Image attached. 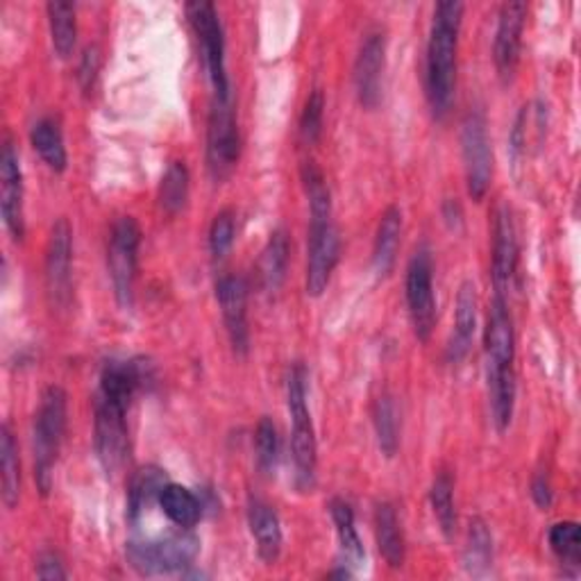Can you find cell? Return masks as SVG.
<instances>
[{"label":"cell","instance_id":"cell-1","mask_svg":"<svg viewBox=\"0 0 581 581\" xmlns=\"http://www.w3.org/2000/svg\"><path fill=\"white\" fill-rule=\"evenodd\" d=\"M486 350V382L490 414L498 432L511 425L516 407V330L507 295L496 293L484 332Z\"/></svg>","mask_w":581,"mask_h":581},{"label":"cell","instance_id":"cell-2","mask_svg":"<svg viewBox=\"0 0 581 581\" xmlns=\"http://www.w3.org/2000/svg\"><path fill=\"white\" fill-rule=\"evenodd\" d=\"M464 6L457 0H443L434 10V21L427 41L425 92L436 118L450 112L457 84V49Z\"/></svg>","mask_w":581,"mask_h":581},{"label":"cell","instance_id":"cell-3","mask_svg":"<svg viewBox=\"0 0 581 581\" xmlns=\"http://www.w3.org/2000/svg\"><path fill=\"white\" fill-rule=\"evenodd\" d=\"M66 407L69 397L62 386L55 384L43 391L32 429L34 479L41 496H49L53 488V470L66 434Z\"/></svg>","mask_w":581,"mask_h":581},{"label":"cell","instance_id":"cell-4","mask_svg":"<svg viewBox=\"0 0 581 581\" xmlns=\"http://www.w3.org/2000/svg\"><path fill=\"white\" fill-rule=\"evenodd\" d=\"M287 402H289V414H291V425H293L291 453H293V464H295V481H298V488L307 490L314 486V479H317L319 448H317L314 423H311V414L307 407V369L302 364H295L289 371Z\"/></svg>","mask_w":581,"mask_h":581},{"label":"cell","instance_id":"cell-5","mask_svg":"<svg viewBox=\"0 0 581 581\" xmlns=\"http://www.w3.org/2000/svg\"><path fill=\"white\" fill-rule=\"evenodd\" d=\"M241 153L232 94H214L207 116V168L216 183L235 170Z\"/></svg>","mask_w":581,"mask_h":581},{"label":"cell","instance_id":"cell-6","mask_svg":"<svg viewBox=\"0 0 581 581\" xmlns=\"http://www.w3.org/2000/svg\"><path fill=\"white\" fill-rule=\"evenodd\" d=\"M142 246V228L132 216H121L110 235L107 268L116 302L127 309L134 302V280H137V259Z\"/></svg>","mask_w":581,"mask_h":581},{"label":"cell","instance_id":"cell-7","mask_svg":"<svg viewBox=\"0 0 581 581\" xmlns=\"http://www.w3.org/2000/svg\"><path fill=\"white\" fill-rule=\"evenodd\" d=\"M200 552V539L189 529L159 541H132L127 546L129 566L142 574H168L191 566Z\"/></svg>","mask_w":581,"mask_h":581},{"label":"cell","instance_id":"cell-8","mask_svg":"<svg viewBox=\"0 0 581 581\" xmlns=\"http://www.w3.org/2000/svg\"><path fill=\"white\" fill-rule=\"evenodd\" d=\"M125 402L96 395V405H94V443H96V455L103 466V470L114 477L121 473V468L127 461L129 455V436H127V414Z\"/></svg>","mask_w":581,"mask_h":581},{"label":"cell","instance_id":"cell-9","mask_svg":"<svg viewBox=\"0 0 581 581\" xmlns=\"http://www.w3.org/2000/svg\"><path fill=\"white\" fill-rule=\"evenodd\" d=\"M187 17L198 37L205 71L214 86V94H232L228 69H226V34L218 19V12L207 0L187 6Z\"/></svg>","mask_w":581,"mask_h":581},{"label":"cell","instance_id":"cell-10","mask_svg":"<svg viewBox=\"0 0 581 581\" xmlns=\"http://www.w3.org/2000/svg\"><path fill=\"white\" fill-rule=\"evenodd\" d=\"M461 155L466 170V187L473 200H484L494 177V153L481 112H470L461 123Z\"/></svg>","mask_w":581,"mask_h":581},{"label":"cell","instance_id":"cell-11","mask_svg":"<svg viewBox=\"0 0 581 581\" xmlns=\"http://www.w3.org/2000/svg\"><path fill=\"white\" fill-rule=\"evenodd\" d=\"M407 304L414 334L425 343L436 325L434 266L427 248H418L407 266Z\"/></svg>","mask_w":581,"mask_h":581},{"label":"cell","instance_id":"cell-12","mask_svg":"<svg viewBox=\"0 0 581 581\" xmlns=\"http://www.w3.org/2000/svg\"><path fill=\"white\" fill-rule=\"evenodd\" d=\"M307 252L309 255H307L304 287L311 298H319L328 289L341 255V239L332 218L311 220Z\"/></svg>","mask_w":581,"mask_h":581},{"label":"cell","instance_id":"cell-13","mask_svg":"<svg viewBox=\"0 0 581 581\" xmlns=\"http://www.w3.org/2000/svg\"><path fill=\"white\" fill-rule=\"evenodd\" d=\"M73 230L66 218L51 228L46 246V291L58 309H66L73 295Z\"/></svg>","mask_w":581,"mask_h":581},{"label":"cell","instance_id":"cell-14","mask_svg":"<svg viewBox=\"0 0 581 581\" xmlns=\"http://www.w3.org/2000/svg\"><path fill=\"white\" fill-rule=\"evenodd\" d=\"M386 66V34L371 30L362 41L360 55L354 62V86L356 98L366 107L375 110L382 101V77Z\"/></svg>","mask_w":581,"mask_h":581},{"label":"cell","instance_id":"cell-15","mask_svg":"<svg viewBox=\"0 0 581 581\" xmlns=\"http://www.w3.org/2000/svg\"><path fill=\"white\" fill-rule=\"evenodd\" d=\"M0 211H3L6 228L14 241L25 237V211H23V170L19 153L10 139H6L0 151Z\"/></svg>","mask_w":581,"mask_h":581},{"label":"cell","instance_id":"cell-16","mask_svg":"<svg viewBox=\"0 0 581 581\" xmlns=\"http://www.w3.org/2000/svg\"><path fill=\"white\" fill-rule=\"evenodd\" d=\"M216 298L222 311V321L237 354H248L250 330H248V284L241 276H222L216 282Z\"/></svg>","mask_w":581,"mask_h":581},{"label":"cell","instance_id":"cell-17","mask_svg":"<svg viewBox=\"0 0 581 581\" xmlns=\"http://www.w3.org/2000/svg\"><path fill=\"white\" fill-rule=\"evenodd\" d=\"M525 17H527V6L520 3V0H511V3H505L500 8L494 60H496V69L502 82H509L513 77L516 66L520 62Z\"/></svg>","mask_w":581,"mask_h":581},{"label":"cell","instance_id":"cell-18","mask_svg":"<svg viewBox=\"0 0 581 581\" xmlns=\"http://www.w3.org/2000/svg\"><path fill=\"white\" fill-rule=\"evenodd\" d=\"M518 252L520 250L513 214L507 205H500L494 220V261H490V276H494L496 293H507L518 268Z\"/></svg>","mask_w":581,"mask_h":581},{"label":"cell","instance_id":"cell-19","mask_svg":"<svg viewBox=\"0 0 581 581\" xmlns=\"http://www.w3.org/2000/svg\"><path fill=\"white\" fill-rule=\"evenodd\" d=\"M248 525L257 543V552L266 563H276L282 552V525L271 505L250 496L248 500Z\"/></svg>","mask_w":581,"mask_h":581},{"label":"cell","instance_id":"cell-20","mask_svg":"<svg viewBox=\"0 0 581 581\" xmlns=\"http://www.w3.org/2000/svg\"><path fill=\"white\" fill-rule=\"evenodd\" d=\"M477 330V289L470 280L461 282L455 304V332L448 345V360L453 364H459L466 360L470 352L473 339Z\"/></svg>","mask_w":581,"mask_h":581},{"label":"cell","instance_id":"cell-21","mask_svg":"<svg viewBox=\"0 0 581 581\" xmlns=\"http://www.w3.org/2000/svg\"><path fill=\"white\" fill-rule=\"evenodd\" d=\"M400 237H402V211L400 207L391 205L382 218L375 232V246H373V268L380 278H386L397 259V248H400Z\"/></svg>","mask_w":581,"mask_h":581},{"label":"cell","instance_id":"cell-22","mask_svg":"<svg viewBox=\"0 0 581 581\" xmlns=\"http://www.w3.org/2000/svg\"><path fill=\"white\" fill-rule=\"evenodd\" d=\"M375 539H377L380 554L391 568L405 566V557H407L405 536H402L397 513L388 502H380L375 507Z\"/></svg>","mask_w":581,"mask_h":581},{"label":"cell","instance_id":"cell-23","mask_svg":"<svg viewBox=\"0 0 581 581\" xmlns=\"http://www.w3.org/2000/svg\"><path fill=\"white\" fill-rule=\"evenodd\" d=\"M166 484L168 477L157 466H146L134 473L127 486V518L132 522H137L139 516L146 511V507H151L155 500L159 502V496Z\"/></svg>","mask_w":581,"mask_h":581},{"label":"cell","instance_id":"cell-24","mask_svg":"<svg viewBox=\"0 0 581 581\" xmlns=\"http://www.w3.org/2000/svg\"><path fill=\"white\" fill-rule=\"evenodd\" d=\"M159 507L168 516V520L173 525L180 527V529H191L203 518V502H200V498L194 494L191 488L180 486V484H170L168 481L164 486L162 496H159Z\"/></svg>","mask_w":581,"mask_h":581},{"label":"cell","instance_id":"cell-25","mask_svg":"<svg viewBox=\"0 0 581 581\" xmlns=\"http://www.w3.org/2000/svg\"><path fill=\"white\" fill-rule=\"evenodd\" d=\"M287 266H289V239L284 230H276L259 257L261 289L268 293H276L287 278Z\"/></svg>","mask_w":581,"mask_h":581},{"label":"cell","instance_id":"cell-26","mask_svg":"<svg viewBox=\"0 0 581 581\" xmlns=\"http://www.w3.org/2000/svg\"><path fill=\"white\" fill-rule=\"evenodd\" d=\"M30 142L39 157L49 164L51 170L64 173L69 164L66 146H64V134L55 118H41L30 129Z\"/></svg>","mask_w":581,"mask_h":581},{"label":"cell","instance_id":"cell-27","mask_svg":"<svg viewBox=\"0 0 581 581\" xmlns=\"http://www.w3.org/2000/svg\"><path fill=\"white\" fill-rule=\"evenodd\" d=\"M0 484H3V502L8 509H14L21 498V459H19V445L10 425L6 423L0 427Z\"/></svg>","mask_w":581,"mask_h":581},{"label":"cell","instance_id":"cell-28","mask_svg":"<svg viewBox=\"0 0 581 581\" xmlns=\"http://www.w3.org/2000/svg\"><path fill=\"white\" fill-rule=\"evenodd\" d=\"M330 516L336 525V536H339V546H341V554L345 566H362L366 559V550L362 546L360 533H356L354 527V511L345 500H332L330 502Z\"/></svg>","mask_w":581,"mask_h":581},{"label":"cell","instance_id":"cell-29","mask_svg":"<svg viewBox=\"0 0 581 581\" xmlns=\"http://www.w3.org/2000/svg\"><path fill=\"white\" fill-rule=\"evenodd\" d=\"M429 502L436 516V522L448 541L455 539L457 533V509H455V484L450 473L440 470L429 488Z\"/></svg>","mask_w":581,"mask_h":581},{"label":"cell","instance_id":"cell-30","mask_svg":"<svg viewBox=\"0 0 581 581\" xmlns=\"http://www.w3.org/2000/svg\"><path fill=\"white\" fill-rule=\"evenodd\" d=\"M49 12V25H51V41L55 53L66 60L71 58L75 49L77 39V19H75V8L64 0H51L46 6Z\"/></svg>","mask_w":581,"mask_h":581},{"label":"cell","instance_id":"cell-31","mask_svg":"<svg viewBox=\"0 0 581 581\" xmlns=\"http://www.w3.org/2000/svg\"><path fill=\"white\" fill-rule=\"evenodd\" d=\"M373 425H375V436L377 445L384 457H395L400 448V414L395 400L388 393H382L375 400L373 407Z\"/></svg>","mask_w":581,"mask_h":581},{"label":"cell","instance_id":"cell-32","mask_svg":"<svg viewBox=\"0 0 581 581\" xmlns=\"http://www.w3.org/2000/svg\"><path fill=\"white\" fill-rule=\"evenodd\" d=\"M302 185L309 200L311 220H325L332 218V194L325 183L323 170L314 162L302 164Z\"/></svg>","mask_w":581,"mask_h":581},{"label":"cell","instance_id":"cell-33","mask_svg":"<svg viewBox=\"0 0 581 581\" xmlns=\"http://www.w3.org/2000/svg\"><path fill=\"white\" fill-rule=\"evenodd\" d=\"M187 198H189V168L185 162H173L162 177L159 207L173 216L187 205Z\"/></svg>","mask_w":581,"mask_h":581},{"label":"cell","instance_id":"cell-34","mask_svg":"<svg viewBox=\"0 0 581 581\" xmlns=\"http://www.w3.org/2000/svg\"><path fill=\"white\" fill-rule=\"evenodd\" d=\"M464 563L473 574H481L494 563V536L481 518H473L468 525V543L464 552Z\"/></svg>","mask_w":581,"mask_h":581},{"label":"cell","instance_id":"cell-35","mask_svg":"<svg viewBox=\"0 0 581 581\" xmlns=\"http://www.w3.org/2000/svg\"><path fill=\"white\" fill-rule=\"evenodd\" d=\"M550 548L566 566H579L581 559V536L579 525L572 520H563L552 525L550 529Z\"/></svg>","mask_w":581,"mask_h":581},{"label":"cell","instance_id":"cell-36","mask_svg":"<svg viewBox=\"0 0 581 581\" xmlns=\"http://www.w3.org/2000/svg\"><path fill=\"white\" fill-rule=\"evenodd\" d=\"M255 448H257V464L263 473H271L278 464L280 457V436H278V427L276 423L263 416L257 423L255 429Z\"/></svg>","mask_w":581,"mask_h":581},{"label":"cell","instance_id":"cell-37","mask_svg":"<svg viewBox=\"0 0 581 581\" xmlns=\"http://www.w3.org/2000/svg\"><path fill=\"white\" fill-rule=\"evenodd\" d=\"M323 118H325V96L321 89H314L307 96L302 116H300V134L307 144H317L323 134Z\"/></svg>","mask_w":581,"mask_h":581},{"label":"cell","instance_id":"cell-38","mask_svg":"<svg viewBox=\"0 0 581 581\" xmlns=\"http://www.w3.org/2000/svg\"><path fill=\"white\" fill-rule=\"evenodd\" d=\"M235 232H237V222H235V211L232 209H222L214 216L211 228H209V250L214 259H222L232 243H235Z\"/></svg>","mask_w":581,"mask_h":581},{"label":"cell","instance_id":"cell-39","mask_svg":"<svg viewBox=\"0 0 581 581\" xmlns=\"http://www.w3.org/2000/svg\"><path fill=\"white\" fill-rule=\"evenodd\" d=\"M98 66H101V53H98L96 46H89V49L84 51L82 62H80V69H77V80H80L82 92H89V89L94 86Z\"/></svg>","mask_w":581,"mask_h":581},{"label":"cell","instance_id":"cell-40","mask_svg":"<svg viewBox=\"0 0 581 581\" xmlns=\"http://www.w3.org/2000/svg\"><path fill=\"white\" fill-rule=\"evenodd\" d=\"M37 577L39 579H66V570L62 559L55 552H41L37 559Z\"/></svg>","mask_w":581,"mask_h":581},{"label":"cell","instance_id":"cell-41","mask_svg":"<svg viewBox=\"0 0 581 581\" xmlns=\"http://www.w3.org/2000/svg\"><path fill=\"white\" fill-rule=\"evenodd\" d=\"M531 498L541 509H550L552 507V486H550L548 477H543V475L533 477V481H531Z\"/></svg>","mask_w":581,"mask_h":581}]
</instances>
